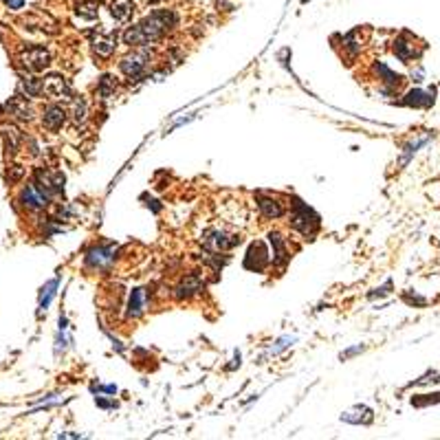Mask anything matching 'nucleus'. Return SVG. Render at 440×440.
I'll use <instances>...</instances> for the list:
<instances>
[{
    "instance_id": "f257e3e1",
    "label": "nucleus",
    "mask_w": 440,
    "mask_h": 440,
    "mask_svg": "<svg viewBox=\"0 0 440 440\" xmlns=\"http://www.w3.org/2000/svg\"><path fill=\"white\" fill-rule=\"evenodd\" d=\"M178 24V16L172 9H157L152 11L148 18H144L139 24H133L130 29L124 33V42L130 46H144L152 44L165 37Z\"/></svg>"
},
{
    "instance_id": "f03ea898",
    "label": "nucleus",
    "mask_w": 440,
    "mask_h": 440,
    "mask_svg": "<svg viewBox=\"0 0 440 440\" xmlns=\"http://www.w3.org/2000/svg\"><path fill=\"white\" fill-rule=\"evenodd\" d=\"M289 223L295 231H300L302 236L308 238V236H315V231L319 229V216L313 210H308L302 201H297Z\"/></svg>"
},
{
    "instance_id": "7ed1b4c3",
    "label": "nucleus",
    "mask_w": 440,
    "mask_h": 440,
    "mask_svg": "<svg viewBox=\"0 0 440 440\" xmlns=\"http://www.w3.org/2000/svg\"><path fill=\"white\" fill-rule=\"evenodd\" d=\"M20 64L31 73H42L51 64V53L44 46H27L20 53Z\"/></svg>"
},
{
    "instance_id": "20e7f679",
    "label": "nucleus",
    "mask_w": 440,
    "mask_h": 440,
    "mask_svg": "<svg viewBox=\"0 0 440 440\" xmlns=\"http://www.w3.org/2000/svg\"><path fill=\"white\" fill-rule=\"evenodd\" d=\"M115 257H117V247H112V244H99V247H93L86 253V266L93 271H103L115 262Z\"/></svg>"
},
{
    "instance_id": "39448f33",
    "label": "nucleus",
    "mask_w": 440,
    "mask_h": 440,
    "mask_svg": "<svg viewBox=\"0 0 440 440\" xmlns=\"http://www.w3.org/2000/svg\"><path fill=\"white\" fill-rule=\"evenodd\" d=\"M35 185L40 187L46 196H58L64 192V174L58 170H40L37 172Z\"/></svg>"
},
{
    "instance_id": "423d86ee",
    "label": "nucleus",
    "mask_w": 440,
    "mask_h": 440,
    "mask_svg": "<svg viewBox=\"0 0 440 440\" xmlns=\"http://www.w3.org/2000/svg\"><path fill=\"white\" fill-rule=\"evenodd\" d=\"M394 56L403 62V64H409L414 60H418L421 53H423V49H418L416 44H414V40L409 37V33H403L400 37H396L394 40Z\"/></svg>"
},
{
    "instance_id": "0eeeda50",
    "label": "nucleus",
    "mask_w": 440,
    "mask_h": 440,
    "mask_svg": "<svg viewBox=\"0 0 440 440\" xmlns=\"http://www.w3.org/2000/svg\"><path fill=\"white\" fill-rule=\"evenodd\" d=\"M119 69L121 73L128 77V80H141V77H146L148 71V58L144 56H133V58H124L119 62Z\"/></svg>"
},
{
    "instance_id": "6e6552de",
    "label": "nucleus",
    "mask_w": 440,
    "mask_h": 440,
    "mask_svg": "<svg viewBox=\"0 0 440 440\" xmlns=\"http://www.w3.org/2000/svg\"><path fill=\"white\" fill-rule=\"evenodd\" d=\"M42 84H44V95H49L51 99H69L71 97V86L62 75H49Z\"/></svg>"
},
{
    "instance_id": "1a4fd4ad",
    "label": "nucleus",
    "mask_w": 440,
    "mask_h": 440,
    "mask_svg": "<svg viewBox=\"0 0 440 440\" xmlns=\"http://www.w3.org/2000/svg\"><path fill=\"white\" fill-rule=\"evenodd\" d=\"M205 244H210V247L216 249V251H227L231 247H236V244H240V238L229 236V234H225V231L212 229L205 234Z\"/></svg>"
},
{
    "instance_id": "9d476101",
    "label": "nucleus",
    "mask_w": 440,
    "mask_h": 440,
    "mask_svg": "<svg viewBox=\"0 0 440 440\" xmlns=\"http://www.w3.org/2000/svg\"><path fill=\"white\" fill-rule=\"evenodd\" d=\"M434 95H436L434 90L412 88L409 93L403 97V103H405V106H409V108H430V106H434V101H436Z\"/></svg>"
},
{
    "instance_id": "9b49d317",
    "label": "nucleus",
    "mask_w": 440,
    "mask_h": 440,
    "mask_svg": "<svg viewBox=\"0 0 440 440\" xmlns=\"http://www.w3.org/2000/svg\"><path fill=\"white\" fill-rule=\"evenodd\" d=\"M64 121H67V110H64L62 106H58V103H49V106L44 108V112H42L44 128H49L51 133H58L60 128L64 126Z\"/></svg>"
},
{
    "instance_id": "f8f14e48",
    "label": "nucleus",
    "mask_w": 440,
    "mask_h": 440,
    "mask_svg": "<svg viewBox=\"0 0 440 440\" xmlns=\"http://www.w3.org/2000/svg\"><path fill=\"white\" fill-rule=\"evenodd\" d=\"M46 203H49V196L35 183L22 189V205L29 207V210H44Z\"/></svg>"
},
{
    "instance_id": "ddd939ff",
    "label": "nucleus",
    "mask_w": 440,
    "mask_h": 440,
    "mask_svg": "<svg viewBox=\"0 0 440 440\" xmlns=\"http://www.w3.org/2000/svg\"><path fill=\"white\" fill-rule=\"evenodd\" d=\"M269 264V253L264 249L262 242H255L251 244V249L247 253V260H244V266L247 269H255V271H262Z\"/></svg>"
},
{
    "instance_id": "4468645a",
    "label": "nucleus",
    "mask_w": 440,
    "mask_h": 440,
    "mask_svg": "<svg viewBox=\"0 0 440 440\" xmlns=\"http://www.w3.org/2000/svg\"><path fill=\"white\" fill-rule=\"evenodd\" d=\"M117 49V33H103L93 40V51L97 58H110Z\"/></svg>"
},
{
    "instance_id": "2eb2a0df",
    "label": "nucleus",
    "mask_w": 440,
    "mask_h": 440,
    "mask_svg": "<svg viewBox=\"0 0 440 440\" xmlns=\"http://www.w3.org/2000/svg\"><path fill=\"white\" fill-rule=\"evenodd\" d=\"M341 421L353 423V425H370L374 421V414L366 405H355L353 409H348V412L341 414Z\"/></svg>"
},
{
    "instance_id": "dca6fc26",
    "label": "nucleus",
    "mask_w": 440,
    "mask_h": 440,
    "mask_svg": "<svg viewBox=\"0 0 440 440\" xmlns=\"http://www.w3.org/2000/svg\"><path fill=\"white\" fill-rule=\"evenodd\" d=\"M257 207H260V214L264 218H282L284 216V205L278 198L257 194Z\"/></svg>"
},
{
    "instance_id": "f3484780",
    "label": "nucleus",
    "mask_w": 440,
    "mask_h": 440,
    "mask_svg": "<svg viewBox=\"0 0 440 440\" xmlns=\"http://www.w3.org/2000/svg\"><path fill=\"white\" fill-rule=\"evenodd\" d=\"M110 14L117 22H128L135 16V0H112Z\"/></svg>"
},
{
    "instance_id": "a211bd4d",
    "label": "nucleus",
    "mask_w": 440,
    "mask_h": 440,
    "mask_svg": "<svg viewBox=\"0 0 440 440\" xmlns=\"http://www.w3.org/2000/svg\"><path fill=\"white\" fill-rule=\"evenodd\" d=\"M269 240H271V247H273V264L284 266L289 262V251H287V244H284V238L278 231H271Z\"/></svg>"
},
{
    "instance_id": "6ab92c4d",
    "label": "nucleus",
    "mask_w": 440,
    "mask_h": 440,
    "mask_svg": "<svg viewBox=\"0 0 440 440\" xmlns=\"http://www.w3.org/2000/svg\"><path fill=\"white\" fill-rule=\"evenodd\" d=\"M146 310V293L144 289H135L130 295V302H128V317L139 319Z\"/></svg>"
},
{
    "instance_id": "aec40b11",
    "label": "nucleus",
    "mask_w": 440,
    "mask_h": 440,
    "mask_svg": "<svg viewBox=\"0 0 440 440\" xmlns=\"http://www.w3.org/2000/svg\"><path fill=\"white\" fill-rule=\"evenodd\" d=\"M9 110L16 115V117L20 119V121H31L33 119V112H31V106L27 103V97H22V95H18V97H14L11 99V103H9Z\"/></svg>"
},
{
    "instance_id": "412c9836",
    "label": "nucleus",
    "mask_w": 440,
    "mask_h": 440,
    "mask_svg": "<svg viewBox=\"0 0 440 440\" xmlns=\"http://www.w3.org/2000/svg\"><path fill=\"white\" fill-rule=\"evenodd\" d=\"M374 71H377V75H379V80L383 82V84H387L390 88H398L400 84H403V75H398V73H394L390 67H385L383 62H379L377 67H374Z\"/></svg>"
},
{
    "instance_id": "4be33fe9",
    "label": "nucleus",
    "mask_w": 440,
    "mask_h": 440,
    "mask_svg": "<svg viewBox=\"0 0 440 440\" xmlns=\"http://www.w3.org/2000/svg\"><path fill=\"white\" fill-rule=\"evenodd\" d=\"M20 93L35 99V97H40L44 93V84H42V80H35V77H22V80H20Z\"/></svg>"
},
{
    "instance_id": "5701e85b",
    "label": "nucleus",
    "mask_w": 440,
    "mask_h": 440,
    "mask_svg": "<svg viewBox=\"0 0 440 440\" xmlns=\"http://www.w3.org/2000/svg\"><path fill=\"white\" fill-rule=\"evenodd\" d=\"M201 289H203V282H201V278H196V276H189L187 280H183V282H180V287L176 289V297H178V300H183V297H192V295H196Z\"/></svg>"
},
{
    "instance_id": "b1692460",
    "label": "nucleus",
    "mask_w": 440,
    "mask_h": 440,
    "mask_svg": "<svg viewBox=\"0 0 440 440\" xmlns=\"http://www.w3.org/2000/svg\"><path fill=\"white\" fill-rule=\"evenodd\" d=\"M77 16L84 20H95L99 16V3L97 0H84V3L77 5Z\"/></svg>"
},
{
    "instance_id": "393cba45",
    "label": "nucleus",
    "mask_w": 440,
    "mask_h": 440,
    "mask_svg": "<svg viewBox=\"0 0 440 440\" xmlns=\"http://www.w3.org/2000/svg\"><path fill=\"white\" fill-rule=\"evenodd\" d=\"M436 403H440V392L412 396V405H414V407H427V405H436Z\"/></svg>"
},
{
    "instance_id": "a878e982",
    "label": "nucleus",
    "mask_w": 440,
    "mask_h": 440,
    "mask_svg": "<svg viewBox=\"0 0 440 440\" xmlns=\"http://www.w3.org/2000/svg\"><path fill=\"white\" fill-rule=\"evenodd\" d=\"M115 90H117V84H115V80L110 75H103L101 77V82H99V88H97V93L103 97V99H108L115 95Z\"/></svg>"
},
{
    "instance_id": "bb28decb",
    "label": "nucleus",
    "mask_w": 440,
    "mask_h": 440,
    "mask_svg": "<svg viewBox=\"0 0 440 440\" xmlns=\"http://www.w3.org/2000/svg\"><path fill=\"white\" fill-rule=\"evenodd\" d=\"M58 284H60V280L56 278V280H51V282L46 284V289H42L44 293H42V297H40V313H42V310H46L49 302H51V300H53V295H56V289H58Z\"/></svg>"
},
{
    "instance_id": "cd10ccee",
    "label": "nucleus",
    "mask_w": 440,
    "mask_h": 440,
    "mask_svg": "<svg viewBox=\"0 0 440 440\" xmlns=\"http://www.w3.org/2000/svg\"><path fill=\"white\" fill-rule=\"evenodd\" d=\"M427 141H430V135H427V137H421V139H416V141H412V144L405 148V154H403V159H400V165H405V163L414 157V154L418 152V148H423V146L427 144Z\"/></svg>"
},
{
    "instance_id": "c85d7f7f",
    "label": "nucleus",
    "mask_w": 440,
    "mask_h": 440,
    "mask_svg": "<svg viewBox=\"0 0 440 440\" xmlns=\"http://www.w3.org/2000/svg\"><path fill=\"white\" fill-rule=\"evenodd\" d=\"M86 101L84 99H80V101H75V110H73V119L80 124V121H84L86 119Z\"/></svg>"
},
{
    "instance_id": "c756f323",
    "label": "nucleus",
    "mask_w": 440,
    "mask_h": 440,
    "mask_svg": "<svg viewBox=\"0 0 440 440\" xmlns=\"http://www.w3.org/2000/svg\"><path fill=\"white\" fill-rule=\"evenodd\" d=\"M289 341H293V339H289V337L280 339V341H278V348H271V353H269V355H278V353L282 350V348H287V346H289Z\"/></svg>"
},
{
    "instance_id": "7c9ffc66",
    "label": "nucleus",
    "mask_w": 440,
    "mask_h": 440,
    "mask_svg": "<svg viewBox=\"0 0 440 440\" xmlns=\"http://www.w3.org/2000/svg\"><path fill=\"white\" fill-rule=\"evenodd\" d=\"M5 5H7L9 9L18 11V9H22V7H24V0H5Z\"/></svg>"
},
{
    "instance_id": "2f4dec72",
    "label": "nucleus",
    "mask_w": 440,
    "mask_h": 440,
    "mask_svg": "<svg viewBox=\"0 0 440 440\" xmlns=\"http://www.w3.org/2000/svg\"><path fill=\"white\" fill-rule=\"evenodd\" d=\"M364 350V346H357V348H353V350H348V353H344L341 355V359H348V357H353V355H357V353H361Z\"/></svg>"
},
{
    "instance_id": "473e14b6",
    "label": "nucleus",
    "mask_w": 440,
    "mask_h": 440,
    "mask_svg": "<svg viewBox=\"0 0 440 440\" xmlns=\"http://www.w3.org/2000/svg\"><path fill=\"white\" fill-rule=\"evenodd\" d=\"M148 3H163V0H148Z\"/></svg>"
}]
</instances>
